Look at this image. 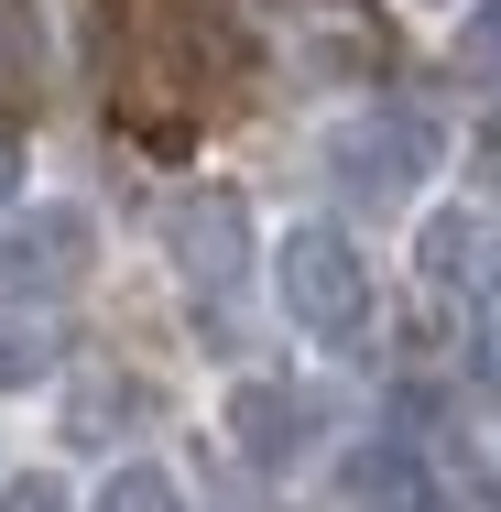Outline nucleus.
<instances>
[{"label":"nucleus","instance_id":"1a4fd4ad","mask_svg":"<svg viewBox=\"0 0 501 512\" xmlns=\"http://www.w3.org/2000/svg\"><path fill=\"white\" fill-rule=\"evenodd\" d=\"M458 66L501 88V0H469V22H458Z\"/></svg>","mask_w":501,"mask_h":512},{"label":"nucleus","instance_id":"f257e3e1","mask_svg":"<svg viewBox=\"0 0 501 512\" xmlns=\"http://www.w3.org/2000/svg\"><path fill=\"white\" fill-rule=\"evenodd\" d=\"M273 295H284V316H295L305 338H360V316H371V262L349 251V229L295 218L284 251H273Z\"/></svg>","mask_w":501,"mask_h":512},{"label":"nucleus","instance_id":"20e7f679","mask_svg":"<svg viewBox=\"0 0 501 512\" xmlns=\"http://www.w3.org/2000/svg\"><path fill=\"white\" fill-rule=\"evenodd\" d=\"M164 251H175V273H186L197 295L240 284V262H251V218H240V197H229V186L175 197V207H164Z\"/></svg>","mask_w":501,"mask_h":512},{"label":"nucleus","instance_id":"4468645a","mask_svg":"<svg viewBox=\"0 0 501 512\" xmlns=\"http://www.w3.org/2000/svg\"><path fill=\"white\" fill-rule=\"evenodd\" d=\"M480 175L501 186V109H491V131H480Z\"/></svg>","mask_w":501,"mask_h":512},{"label":"nucleus","instance_id":"39448f33","mask_svg":"<svg viewBox=\"0 0 501 512\" xmlns=\"http://www.w3.org/2000/svg\"><path fill=\"white\" fill-rule=\"evenodd\" d=\"M229 436H240L251 469H295L305 436H316V404L295 382H229Z\"/></svg>","mask_w":501,"mask_h":512},{"label":"nucleus","instance_id":"0eeeda50","mask_svg":"<svg viewBox=\"0 0 501 512\" xmlns=\"http://www.w3.org/2000/svg\"><path fill=\"white\" fill-rule=\"evenodd\" d=\"M414 262H425L436 295H480V218H469V207H436L425 240H414Z\"/></svg>","mask_w":501,"mask_h":512},{"label":"nucleus","instance_id":"7ed1b4c3","mask_svg":"<svg viewBox=\"0 0 501 512\" xmlns=\"http://www.w3.org/2000/svg\"><path fill=\"white\" fill-rule=\"evenodd\" d=\"M99 262V218L88 207H33L0 229V295L11 306H44V295H77Z\"/></svg>","mask_w":501,"mask_h":512},{"label":"nucleus","instance_id":"f03ea898","mask_svg":"<svg viewBox=\"0 0 501 512\" xmlns=\"http://www.w3.org/2000/svg\"><path fill=\"white\" fill-rule=\"evenodd\" d=\"M327 175H338L349 207L425 197V175H436V120H425V109H360V120H338V131H327Z\"/></svg>","mask_w":501,"mask_h":512},{"label":"nucleus","instance_id":"9b49d317","mask_svg":"<svg viewBox=\"0 0 501 512\" xmlns=\"http://www.w3.org/2000/svg\"><path fill=\"white\" fill-rule=\"evenodd\" d=\"M120 414H142V393H131V382H88L66 425H77V436H99V425H120Z\"/></svg>","mask_w":501,"mask_h":512},{"label":"nucleus","instance_id":"423d86ee","mask_svg":"<svg viewBox=\"0 0 501 512\" xmlns=\"http://www.w3.org/2000/svg\"><path fill=\"white\" fill-rule=\"evenodd\" d=\"M349 502L360 512H436V480H425V458L403 436H371V447H349Z\"/></svg>","mask_w":501,"mask_h":512},{"label":"nucleus","instance_id":"9d476101","mask_svg":"<svg viewBox=\"0 0 501 512\" xmlns=\"http://www.w3.org/2000/svg\"><path fill=\"white\" fill-rule=\"evenodd\" d=\"M44 371H55V338L22 327V316H0V382H44Z\"/></svg>","mask_w":501,"mask_h":512},{"label":"nucleus","instance_id":"f8f14e48","mask_svg":"<svg viewBox=\"0 0 501 512\" xmlns=\"http://www.w3.org/2000/svg\"><path fill=\"white\" fill-rule=\"evenodd\" d=\"M0 512H77V502H66L55 469H22V480H0Z\"/></svg>","mask_w":501,"mask_h":512},{"label":"nucleus","instance_id":"6e6552de","mask_svg":"<svg viewBox=\"0 0 501 512\" xmlns=\"http://www.w3.org/2000/svg\"><path fill=\"white\" fill-rule=\"evenodd\" d=\"M88 512H186V491H175V469H153V458H120L99 480V502Z\"/></svg>","mask_w":501,"mask_h":512},{"label":"nucleus","instance_id":"ddd939ff","mask_svg":"<svg viewBox=\"0 0 501 512\" xmlns=\"http://www.w3.org/2000/svg\"><path fill=\"white\" fill-rule=\"evenodd\" d=\"M11 186H22V142L0 131V207H11Z\"/></svg>","mask_w":501,"mask_h":512}]
</instances>
